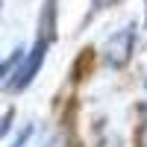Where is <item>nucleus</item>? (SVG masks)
<instances>
[{"label":"nucleus","mask_w":147,"mask_h":147,"mask_svg":"<svg viewBox=\"0 0 147 147\" xmlns=\"http://www.w3.org/2000/svg\"><path fill=\"white\" fill-rule=\"evenodd\" d=\"M50 44H53L50 38H41V35L35 38V44L24 53V59L18 62V68L12 71V80H6V88L9 91H24L35 80V74H38L41 65H44V56H47V47H50Z\"/></svg>","instance_id":"f257e3e1"},{"label":"nucleus","mask_w":147,"mask_h":147,"mask_svg":"<svg viewBox=\"0 0 147 147\" xmlns=\"http://www.w3.org/2000/svg\"><path fill=\"white\" fill-rule=\"evenodd\" d=\"M132 44H136V27H124L115 35H109V41L103 47V59L109 68H124L132 56Z\"/></svg>","instance_id":"f03ea898"},{"label":"nucleus","mask_w":147,"mask_h":147,"mask_svg":"<svg viewBox=\"0 0 147 147\" xmlns=\"http://www.w3.org/2000/svg\"><path fill=\"white\" fill-rule=\"evenodd\" d=\"M38 35L41 38H56V0H44L41 21H38Z\"/></svg>","instance_id":"7ed1b4c3"},{"label":"nucleus","mask_w":147,"mask_h":147,"mask_svg":"<svg viewBox=\"0 0 147 147\" xmlns=\"http://www.w3.org/2000/svg\"><path fill=\"white\" fill-rule=\"evenodd\" d=\"M24 53H27L24 47H15V50L9 53V59H0V80H3V77H9V74L15 71V65L24 59Z\"/></svg>","instance_id":"20e7f679"},{"label":"nucleus","mask_w":147,"mask_h":147,"mask_svg":"<svg viewBox=\"0 0 147 147\" xmlns=\"http://www.w3.org/2000/svg\"><path fill=\"white\" fill-rule=\"evenodd\" d=\"M30 138H32V127H24V129L18 132V138L12 141V147H27V144H30Z\"/></svg>","instance_id":"39448f33"},{"label":"nucleus","mask_w":147,"mask_h":147,"mask_svg":"<svg viewBox=\"0 0 147 147\" xmlns=\"http://www.w3.org/2000/svg\"><path fill=\"white\" fill-rule=\"evenodd\" d=\"M12 118H15V112H12V109H6V115L0 118V136H6V132H9V127H12Z\"/></svg>","instance_id":"423d86ee"},{"label":"nucleus","mask_w":147,"mask_h":147,"mask_svg":"<svg viewBox=\"0 0 147 147\" xmlns=\"http://www.w3.org/2000/svg\"><path fill=\"white\" fill-rule=\"evenodd\" d=\"M141 141H144V144H147V129H144V132H141Z\"/></svg>","instance_id":"0eeeda50"},{"label":"nucleus","mask_w":147,"mask_h":147,"mask_svg":"<svg viewBox=\"0 0 147 147\" xmlns=\"http://www.w3.org/2000/svg\"><path fill=\"white\" fill-rule=\"evenodd\" d=\"M144 88H147V80H144Z\"/></svg>","instance_id":"6e6552de"}]
</instances>
